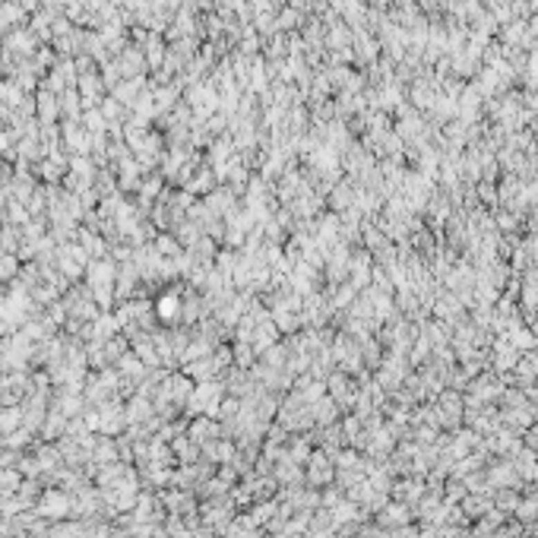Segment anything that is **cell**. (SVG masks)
I'll return each instance as SVG.
<instances>
[{
    "label": "cell",
    "instance_id": "obj_1",
    "mask_svg": "<svg viewBox=\"0 0 538 538\" xmlns=\"http://www.w3.org/2000/svg\"><path fill=\"white\" fill-rule=\"evenodd\" d=\"M174 310H178V301H174V298H162V301H158V314H162V317H171Z\"/></svg>",
    "mask_w": 538,
    "mask_h": 538
}]
</instances>
